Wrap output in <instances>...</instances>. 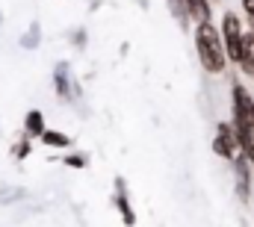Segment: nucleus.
Segmentation results:
<instances>
[{"label":"nucleus","instance_id":"nucleus-5","mask_svg":"<svg viewBox=\"0 0 254 227\" xmlns=\"http://www.w3.org/2000/svg\"><path fill=\"white\" fill-rule=\"evenodd\" d=\"M116 207H119V213H122V222H125L127 227H133L136 225V213H133V207H130V201H127V195H125V183L122 180H116Z\"/></svg>","mask_w":254,"mask_h":227},{"label":"nucleus","instance_id":"nucleus-6","mask_svg":"<svg viewBox=\"0 0 254 227\" xmlns=\"http://www.w3.org/2000/svg\"><path fill=\"white\" fill-rule=\"evenodd\" d=\"M24 130H27V136H33V139H42L45 136V115L39 113V110H30L27 118H24Z\"/></svg>","mask_w":254,"mask_h":227},{"label":"nucleus","instance_id":"nucleus-1","mask_svg":"<svg viewBox=\"0 0 254 227\" xmlns=\"http://www.w3.org/2000/svg\"><path fill=\"white\" fill-rule=\"evenodd\" d=\"M195 51H198V62L207 74H225L228 71L231 59L225 51V39L213 27V21H204L195 27Z\"/></svg>","mask_w":254,"mask_h":227},{"label":"nucleus","instance_id":"nucleus-3","mask_svg":"<svg viewBox=\"0 0 254 227\" xmlns=\"http://www.w3.org/2000/svg\"><path fill=\"white\" fill-rule=\"evenodd\" d=\"M213 154L222 157V160H228V163H234V160H240V157L246 154V145H243V139H240V133H237V127H234V121H222V124L216 127Z\"/></svg>","mask_w":254,"mask_h":227},{"label":"nucleus","instance_id":"nucleus-9","mask_svg":"<svg viewBox=\"0 0 254 227\" xmlns=\"http://www.w3.org/2000/svg\"><path fill=\"white\" fill-rule=\"evenodd\" d=\"M65 166H68V169H86V157H83V154L65 157Z\"/></svg>","mask_w":254,"mask_h":227},{"label":"nucleus","instance_id":"nucleus-10","mask_svg":"<svg viewBox=\"0 0 254 227\" xmlns=\"http://www.w3.org/2000/svg\"><path fill=\"white\" fill-rule=\"evenodd\" d=\"M57 86H60V92L68 95V71H65V65H60V74H57Z\"/></svg>","mask_w":254,"mask_h":227},{"label":"nucleus","instance_id":"nucleus-7","mask_svg":"<svg viewBox=\"0 0 254 227\" xmlns=\"http://www.w3.org/2000/svg\"><path fill=\"white\" fill-rule=\"evenodd\" d=\"M184 3H187V12H190L192 21H198V24L210 21V3L207 0H184Z\"/></svg>","mask_w":254,"mask_h":227},{"label":"nucleus","instance_id":"nucleus-12","mask_svg":"<svg viewBox=\"0 0 254 227\" xmlns=\"http://www.w3.org/2000/svg\"><path fill=\"white\" fill-rule=\"evenodd\" d=\"M246 154H249V163H252V169H254V145L249 148V151H246Z\"/></svg>","mask_w":254,"mask_h":227},{"label":"nucleus","instance_id":"nucleus-8","mask_svg":"<svg viewBox=\"0 0 254 227\" xmlns=\"http://www.w3.org/2000/svg\"><path fill=\"white\" fill-rule=\"evenodd\" d=\"M42 142H45L48 148H68V145H71V139L65 136L63 130H45Z\"/></svg>","mask_w":254,"mask_h":227},{"label":"nucleus","instance_id":"nucleus-2","mask_svg":"<svg viewBox=\"0 0 254 227\" xmlns=\"http://www.w3.org/2000/svg\"><path fill=\"white\" fill-rule=\"evenodd\" d=\"M222 39H225L228 59L234 65H243V59H246V45H243L246 42V27H243L237 12H225V18H222Z\"/></svg>","mask_w":254,"mask_h":227},{"label":"nucleus","instance_id":"nucleus-11","mask_svg":"<svg viewBox=\"0 0 254 227\" xmlns=\"http://www.w3.org/2000/svg\"><path fill=\"white\" fill-rule=\"evenodd\" d=\"M243 9H246V18L252 21V30H254V0H243Z\"/></svg>","mask_w":254,"mask_h":227},{"label":"nucleus","instance_id":"nucleus-4","mask_svg":"<svg viewBox=\"0 0 254 227\" xmlns=\"http://www.w3.org/2000/svg\"><path fill=\"white\" fill-rule=\"evenodd\" d=\"M249 154H243L240 160H234V174H237V195L240 198H246L249 201V195H252V186H249Z\"/></svg>","mask_w":254,"mask_h":227}]
</instances>
